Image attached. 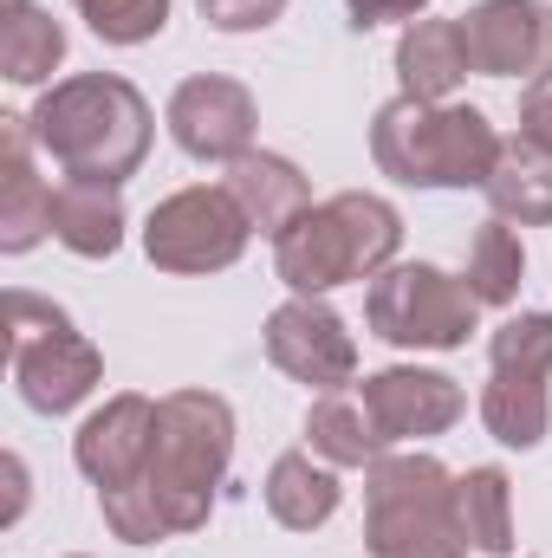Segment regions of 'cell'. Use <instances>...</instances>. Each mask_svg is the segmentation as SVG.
<instances>
[{"instance_id":"1","label":"cell","mask_w":552,"mask_h":558,"mask_svg":"<svg viewBox=\"0 0 552 558\" xmlns=\"http://www.w3.org/2000/svg\"><path fill=\"white\" fill-rule=\"evenodd\" d=\"M149 137H156L149 98L118 72L59 78L33 105L39 156H52L65 175H85V182H118L124 189L143 169V156H149Z\"/></svg>"},{"instance_id":"2","label":"cell","mask_w":552,"mask_h":558,"mask_svg":"<svg viewBox=\"0 0 552 558\" xmlns=\"http://www.w3.org/2000/svg\"><path fill=\"white\" fill-rule=\"evenodd\" d=\"M397 247L404 215L371 189H338L274 241V274L292 299H325L338 286H371L384 267H397Z\"/></svg>"},{"instance_id":"3","label":"cell","mask_w":552,"mask_h":558,"mask_svg":"<svg viewBox=\"0 0 552 558\" xmlns=\"http://www.w3.org/2000/svg\"><path fill=\"white\" fill-rule=\"evenodd\" d=\"M501 143L475 105H422L397 92L371 118V162L404 189H488Z\"/></svg>"},{"instance_id":"4","label":"cell","mask_w":552,"mask_h":558,"mask_svg":"<svg viewBox=\"0 0 552 558\" xmlns=\"http://www.w3.org/2000/svg\"><path fill=\"white\" fill-rule=\"evenodd\" d=\"M235 461V410L215 390H176L156 410V454H149V487L169 513V533H202L215 513V494Z\"/></svg>"},{"instance_id":"5","label":"cell","mask_w":552,"mask_h":558,"mask_svg":"<svg viewBox=\"0 0 552 558\" xmlns=\"http://www.w3.org/2000/svg\"><path fill=\"white\" fill-rule=\"evenodd\" d=\"M455 474L429 448H384L364 468V546L371 558H475L448 513Z\"/></svg>"},{"instance_id":"6","label":"cell","mask_w":552,"mask_h":558,"mask_svg":"<svg viewBox=\"0 0 552 558\" xmlns=\"http://www.w3.org/2000/svg\"><path fill=\"white\" fill-rule=\"evenodd\" d=\"M7 371L33 416H65L105 384V351L72 325L65 305L13 286L7 292Z\"/></svg>"},{"instance_id":"7","label":"cell","mask_w":552,"mask_h":558,"mask_svg":"<svg viewBox=\"0 0 552 558\" xmlns=\"http://www.w3.org/2000/svg\"><path fill=\"white\" fill-rule=\"evenodd\" d=\"M481 325V299L461 274H442L429 260H397L364 286V331L397 351H461Z\"/></svg>"},{"instance_id":"8","label":"cell","mask_w":552,"mask_h":558,"mask_svg":"<svg viewBox=\"0 0 552 558\" xmlns=\"http://www.w3.org/2000/svg\"><path fill=\"white\" fill-rule=\"evenodd\" d=\"M254 241V221L241 215V202L215 182H195V189H176L149 208L143 221V254L149 267L163 274H182V279H202V274H228Z\"/></svg>"},{"instance_id":"9","label":"cell","mask_w":552,"mask_h":558,"mask_svg":"<svg viewBox=\"0 0 552 558\" xmlns=\"http://www.w3.org/2000/svg\"><path fill=\"white\" fill-rule=\"evenodd\" d=\"M163 124H169V137H176L182 156L228 169V162H241V156L254 149L261 105H254V92H248L241 78H228V72H195V78H182V85L169 92Z\"/></svg>"},{"instance_id":"10","label":"cell","mask_w":552,"mask_h":558,"mask_svg":"<svg viewBox=\"0 0 552 558\" xmlns=\"http://www.w3.org/2000/svg\"><path fill=\"white\" fill-rule=\"evenodd\" d=\"M267 357L305 390H351L358 384V338L325 299H286L267 312Z\"/></svg>"},{"instance_id":"11","label":"cell","mask_w":552,"mask_h":558,"mask_svg":"<svg viewBox=\"0 0 552 558\" xmlns=\"http://www.w3.org/2000/svg\"><path fill=\"white\" fill-rule=\"evenodd\" d=\"M358 403L377 428L384 448H410V441H429V435H448L468 397L448 371H422V364H391V371H371L358 384Z\"/></svg>"},{"instance_id":"12","label":"cell","mask_w":552,"mask_h":558,"mask_svg":"<svg viewBox=\"0 0 552 558\" xmlns=\"http://www.w3.org/2000/svg\"><path fill=\"white\" fill-rule=\"evenodd\" d=\"M468 65L481 78H547L552 72V7L540 0H475L461 13Z\"/></svg>"},{"instance_id":"13","label":"cell","mask_w":552,"mask_h":558,"mask_svg":"<svg viewBox=\"0 0 552 558\" xmlns=\"http://www.w3.org/2000/svg\"><path fill=\"white\" fill-rule=\"evenodd\" d=\"M156 397H137V390H118L105 397V410L79 422L72 435V461L79 474L105 494V487H131L149 474V454H156Z\"/></svg>"},{"instance_id":"14","label":"cell","mask_w":552,"mask_h":558,"mask_svg":"<svg viewBox=\"0 0 552 558\" xmlns=\"http://www.w3.org/2000/svg\"><path fill=\"white\" fill-rule=\"evenodd\" d=\"M0 254H33L52 234V189L33 169V118H0Z\"/></svg>"},{"instance_id":"15","label":"cell","mask_w":552,"mask_h":558,"mask_svg":"<svg viewBox=\"0 0 552 558\" xmlns=\"http://www.w3.org/2000/svg\"><path fill=\"white\" fill-rule=\"evenodd\" d=\"M124 228H131V208H124V189L118 182H85V175H65L52 189V241L79 260H111L124 247Z\"/></svg>"},{"instance_id":"16","label":"cell","mask_w":552,"mask_h":558,"mask_svg":"<svg viewBox=\"0 0 552 558\" xmlns=\"http://www.w3.org/2000/svg\"><path fill=\"white\" fill-rule=\"evenodd\" d=\"M221 189L241 202V215L254 221V234H286L305 208H312V182L292 156H274V149H248L241 162H228Z\"/></svg>"},{"instance_id":"17","label":"cell","mask_w":552,"mask_h":558,"mask_svg":"<svg viewBox=\"0 0 552 558\" xmlns=\"http://www.w3.org/2000/svg\"><path fill=\"white\" fill-rule=\"evenodd\" d=\"M261 500H267V513H274L286 533H319V526L338 513L345 481H338V468L319 461L312 448H286L274 468H267V481H261Z\"/></svg>"},{"instance_id":"18","label":"cell","mask_w":552,"mask_h":558,"mask_svg":"<svg viewBox=\"0 0 552 558\" xmlns=\"http://www.w3.org/2000/svg\"><path fill=\"white\" fill-rule=\"evenodd\" d=\"M448 513H455V533H461L468 553L507 558L514 546H520V539H514V481H507V468H494V461L455 474Z\"/></svg>"},{"instance_id":"19","label":"cell","mask_w":552,"mask_h":558,"mask_svg":"<svg viewBox=\"0 0 552 558\" xmlns=\"http://www.w3.org/2000/svg\"><path fill=\"white\" fill-rule=\"evenodd\" d=\"M468 39H461V20H410L404 39H397V78H404V98L422 105H448V92L468 78Z\"/></svg>"},{"instance_id":"20","label":"cell","mask_w":552,"mask_h":558,"mask_svg":"<svg viewBox=\"0 0 552 558\" xmlns=\"http://www.w3.org/2000/svg\"><path fill=\"white\" fill-rule=\"evenodd\" d=\"M552 371H527V364H494L488 390H481V422L501 448H540L552 435Z\"/></svg>"},{"instance_id":"21","label":"cell","mask_w":552,"mask_h":558,"mask_svg":"<svg viewBox=\"0 0 552 558\" xmlns=\"http://www.w3.org/2000/svg\"><path fill=\"white\" fill-rule=\"evenodd\" d=\"M488 208L514 228H547L552 221V149L527 143L520 131L501 143V162L488 175Z\"/></svg>"},{"instance_id":"22","label":"cell","mask_w":552,"mask_h":558,"mask_svg":"<svg viewBox=\"0 0 552 558\" xmlns=\"http://www.w3.org/2000/svg\"><path fill=\"white\" fill-rule=\"evenodd\" d=\"M59 65H65V26L33 0H7V13H0V78L7 85H46Z\"/></svg>"},{"instance_id":"23","label":"cell","mask_w":552,"mask_h":558,"mask_svg":"<svg viewBox=\"0 0 552 558\" xmlns=\"http://www.w3.org/2000/svg\"><path fill=\"white\" fill-rule=\"evenodd\" d=\"M305 448H312L319 461H332V468H371V461L384 454L377 428H371L364 403H358L351 390H325V397L305 410Z\"/></svg>"},{"instance_id":"24","label":"cell","mask_w":552,"mask_h":558,"mask_svg":"<svg viewBox=\"0 0 552 558\" xmlns=\"http://www.w3.org/2000/svg\"><path fill=\"white\" fill-rule=\"evenodd\" d=\"M461 279H468V292H475L481 305H514V299H520V279H527V247H520L514 221L488 215V221L475 228Z\"/></svg>"},{"instance_id":"25","label":"cell","mask_w":552,"mask_h":558,"mask_svg":"<svg viewBox=\"0 0 552 558\" xmlns=\"http://www.w3.org/2000/svg\"><path fill=\"white\" fill-rule=\"evenodd\" d=\"M105 46H143L169 26V0H72Z\"/></svg>"},{"instance_id":"26","label":"cell","mask_w":552,"mask_h":558,"mask_svg":"<svg viewBox=\"0 0 552 558\" xmlns=\"http://www.w3.org/2000/svg\"><path fill=\"white\" fill-rule=\"evenodd\" d=\"M488 364L552 371V312H514L507 325H494V338H488Z\"/></svg>"},{"instance_id":"27","label":"cell","mask_w":552,"mask_h":558,"mask_svg":"<svg viewBox=\"0 0 552 558\" xmlns=\"http://www.w3.org/2000/svg\"><path fill=\"white\" fill-rule=\"evenodd\" d=\"M195 7L215 33H267L286 13V0H195Z\"/></svg>"},{"instance_id":"28","label":"cell","mask_w":552,"mask_h":558,"mask_svg":"<svg viewBox=\"0 0 552 558\" xmlns=\"http://www.w3.org/2000/svg\"><path fill=\"white\" fill-rule=\"evenodd\" d=\"M520 137L540 143V149H552V72L520 92Z\"/></svg>"},{"instance_id":"29","label":"cell","mask_w":552,"mask_h":558,"mask_svg":"<svg viewBox=\"0 0 552 558\" xmlns=\"http://www.w3.org/2000/svg\"><path fill=\"white\" fill-rule=\"evenodd\" d=\"M422 7L429 0H345V13H351V26L358 33H371V26H391V20H422Z\"/></svg>"},{"instance_id":"30","label":"cell","mask_w":552,"mask_h":558,"mask_svg":"<svg viewBox=\"0 0 552 558\" xmlns=\"http://www.w3.org/2000/svg\"><path fill=\"white\" fill-rule=\"evenodd\" d=\"M7 487H13V500H7V526L26 513V461L20 454H7Z\"/></svg>"},{"instance_id":"31","label":"cell","mask_w":552,"mask_h":558,"mask_svg":"<svg viewBox=\"0 0 552 558\" xmlns=\"http://www.w3.org/2000/svg\"><path fill=\"white\" fill-rule=\"evenodd\" d=\"M72 558H85V553H72Z\"/></svg>"}]
</instances>
